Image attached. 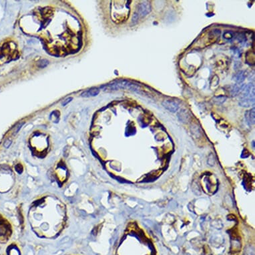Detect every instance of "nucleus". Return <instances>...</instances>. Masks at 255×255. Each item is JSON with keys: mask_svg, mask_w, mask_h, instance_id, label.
Returning a JSON list of instances; mask_svg holds the SVG:
<instances>
[{"mask_svg": "<svg viewBox=\"0 0 255 255\" xmlns=\"http://www.w3.org/2000/svg\"><path fill=\"white\" fill-rule=\"evenodd\" d=\"M99 92V89L97 88H93L89 89L88 90L83 92L81 94L82 97H86V98H89V97H94L98 95Z\"/></svg>", "mask_w": 255, "mask_h": 255, "instance_id": "39448f33", "label": "nucleus"}, {"mask_svg": "<svg viewBox=\"0 0 255 255\" xmlns=\"http://www.w3.org/2000/svg\"><path fill=\"white\" fill-rule=\"evenodd\" d=\"M151 11V5L148 1H143L142 3L138 5V14L140 16L144 17L148 15Z\"/></svg>", "mask_w": 255, "mask_h": 255, "instance_id": "f03ea898", "label": "nucleus"}, {"mask_svg": "<svg viewBox=\"0 0 255 255\" xmlns=\"http://www.w3.org/2000/svg\"><path fill=\"white\" fill-rule=\"evenodd\" d=\"M254 116H255V112H254V108H253L252 110L246 112L245 113V118L247 123L250 125L253 124L254 123Z\"/></svg>", "mask_w": 255, "mask_h": 255, "instance_id": "423d86ee", "label": "nucleus"}, {"mask_svg": "<svg viewBox=\"0 0 255 255\" xmlns=\"http://www.w3.org/2000/svg\"><path fill=\"white\" fill-rule=\"evenodd\" d=\"M10 144H11V140H8L6 141V142H5V144H4V146L6 148H8L9 146H10Z\"/></svg>", "mask_w": 255, "mask_h": 255, "instance_id": "ddd939ff", "label": "nucleus"}, {"mask_svg": "<svg viewBox=\"0 0 255 255\" xmlns=\"http://www.w3.org/2000/svg\"><path fill=\"white\" fill-rule=\"evenodd\" d=\"M101 88L105 91H114L120 89H126L134 92H138L140 89V87L138 85L126 80H115L110 84L102 86Z\"/></svg>", "mask_w": 255, "mask_h": 255, "instance_id": "f257e3e1", "label": "nucleus"}, {"mask_svg": "<svg viewBox=\"0 0 255 255\" xmlns=\"http://www.w3.org/2000/svg\"><path fill=\"white\" fill-rule=\"evenodd\" d=\"M239 104L243 108H249L254 105V95L240 98Z\"/></svg>", "mask_w": 255, "mask_h": 255, "instance_id": "20e7f679", "label": "nucleus"}, {"mask_svg": "<svg viewBox=\"0 0 255 255\" xmlns=\"http://www.w3.org/2000/svg\"><path fill=\"white\" fill-rule=\"evenodd\" d=\"M72 99V98H68L67 99H65V100H64V102H62V106H65V105H66V104H68L70 102H71Z\"/></svg>", "mask_w": 255, "mask_h": 255, "instance_id": "f8f14e48", "label": "nucleus"}, {"mask_svg": "<svg viewBox=\"0 0 255 255\" xmlns=\"http://www.w3.org/2000/svg\"><path fill=\"white\" fill-rule=\"evenodd\" d=\"M227 99V97L224 96H215L213 98V102L217 105H220L224 103Z\"/></svg>", "mask_w": 255, "mask_h": 255, "instance_id": "1a4fd4ad", "label": "nucleus"}, {"mask_svg": "<svg viewBox=\"0 0 255 255\" xmlns=\"http://www.w3.org/2000/svg\"><path fill=\"white\" fill-rule=\"evenodd\" d=\"M178 118L181 122H186V121H188L189 118L188 112L185 110H180V111L178 113Z\"/></svg>", "mask_w": 255, "mask_h": 255, "instance_id": "6e6552de", "label": "nucleus"}, {"mask_svg": "<svg viewBox=\"0 0 255 255\" xmlns=\"http://www.w3.org/2000/svg\"><path fill=\"white\" fill-rule=\"evenodd\" d=\"M138 19H139V15H138V13H135L134 15V16H133L132 23H134V24L136 23L138 20Z\"/></svg>", "mask_w": 255, "mask_h": 255, "instance_id": "9b49d317", "label": "nucleus"}, {"mask_svg": "<svg viewBox=\"0 0 255 255\" xmlns=\"http://www.w3.org/2000/svg\"><path fill=\"white\" fill-rule=\"evenodd\" d=\"M245 77H246V74L244 71H240L239 73L235 75L234 80L237 82V84H241L242 82L244 81Z\"/></svg>", "mask_w": 255, "mask_h": 255, "instance_id": "0eeeda50", "label": "nucleus"}, {"mask_svg": "<svg viewBox=\"0 0 255 255\" xmlns=\"http://www.w3.org/2000/svg\"><path fill=\"white\" fill-rule=\"evenodd\" d=\"M162 104L164 108H166L167 110L170 112H176L178 110L179 104L174 100L165 99V100L162 102Z\"/></svg>", "mask_w": 255, "mask_h": 255, "instance_id": "7ed1b4c3", "label": "nucleus"}, {"mask_svg": "<svg viewBox=\"0 0 255 255\" xmlns=\"http://www.w3.org/2000/svg\"><path fill=\"white\" fill-rule=\"evenodd\" d=\"M48 64H49V62H48L47 60L43 59V60H40V61L38 62V65L40 67H41V68H43V67H45L47 66Z\"/></svg>", "mask_w": 255, "mask_h": 255, "instance_id": "9d476101", "label": "nucleus"}]
</instances>
